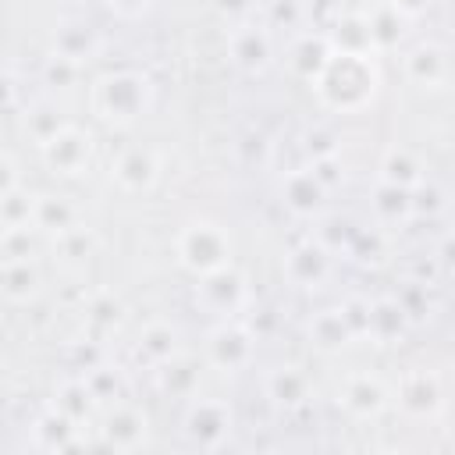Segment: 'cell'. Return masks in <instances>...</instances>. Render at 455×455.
Wrapping results in <instances>:
<instances>
[{
    "label": "cell",
    "instance_id": "1",
    "mask_svg": "<svg viewBox=\"0 0 455 455\" xmlns=\"http://www.w3.org/2000/svg\"><path fill=\"white\" fill-rule=\"evenodd\" d=\"M380 85V71L373 57H359V53H331V60L323 64V71L313 78V92L327 110L338 114H352L363 110Z\"/></svg>",
    "mask_w": 455,
    "mask_h": 455
},
{
    "label": "cell",
    "instance_id": "2",
    "mask_svg": "<svg viewBox=\"0 0 455 455\" xmlns=\"http://www.w3.org/2000/svg\"><path fill=\"white\" fill-rule=\"evenodd\" d=\"M92 114L107 124H132L153 107V85L139 71H110L92 85Z\"/></svg>",
    "mask_w": 455,
    "mask_h": 455
},
{
    "label": "cell",
    "instance_id": "3",
    "mask_svg": "<svg viewBox=\"0 0 455 455\" xmlns=\"http://www.w3.org/2000/svg\"><path fill=\"white\" fill-rule=\"evenodd\" d=\"M174 252H178V263H181L188 274L203 277V274H213V270H220V267L231 263L235 242H231V231H228L224 224L199 217V220H188V224L178 231Z\"/></svg>",
    "mask_w": 455,
    "mask_h": 455
},
{
    "label": "cell",
    "instance_id": "4",
    "mask_svg": "<svg viewBox=\"0 0 455 455\" xmlns=\"http://www.w3.org/2000/svg\"><path fill=\"white\" fill-rule=\"evenodd\" d=\"M252 355H256V331L238 316L217 320V327L206 334V363L213 370L238 373L252 363Z\"/></svg>",
    "mask_w": 455,
    "mask_h": 455
},
{
    "label": "cell",
    "instance_id": "5",
    "mask_svg": "<svg viewBox=\"0 0 455 455\" xmlns=\"http://www.w3.org/2000/svg\"><path fill=\"white\" fill-rule=\"evenodd\" d=\"M196 302H199L206 313H213L217 320H231V316H238V313L245 309V302H249V281H245V274H242L235 263H228V267H220V270L199 277V284H196Z\"/></svg>",
    "mask_w": 455,
    "mask_h": 455
},
{
    "label": "cell",
    "instance_id": "6",
    "mask_svg": "<svg viewBox=\"0 0 455 455\" xmlns=\"http://www.w3.org/2000/svg\"><path fill=\"white\" fill-rule=\"evenodd\" d=\"M231 427H235L231 405L220 402V398H196L185 412V437L196 448H206V451L220 448L231 437Z\"/></svg>",
    "mask_w": 455,
    "mask_h": 455
},
{
    "label": "cell",
    "instance_id": "7",
    "mask_svg": "<svg viewBox=\"0 0 455 455\" xmlns=\"http://www.w3.org/2000/svg\"><path fill=\"white\" fill-rule=\"evenodd\" d=\"M39 156H43V164H46L53 174L75 178V174H82V171L89 167L92 139H89V132H82V128L68 124V128H60L50 142H43V146H39Z\"/></svg>",
    "mask_w": 455,
    "mask_h": 455
},
{
    "label": "cell",
    "instance_id": "8",
    "mask_svg": "<svg viewBox=\"0 0 455 455\" xmlns=\"http://www.w3.org/2000/svg\"><path fill=\"white\" fill-rule=\"evenodd\" d=\"M110 178L121 192H149L160 178V156L153 146H128L110 164Z\"/></svg>",
    "mask_w": 455,
    "mask_h": 455
},
{
    "label": "cell",
    "instance_id": "9",
    "mask_svg": "<svg viewBox=\"0 0 455 455\" xmlns=\"http://www.w3.org/2000/svg\"><path fill=\"white\" fill-rule=\"evenodd\" d=\"M327 185L316 178L313 167H295L281 178V203L295 213V217H320L327 206Z\"/></svg>",
    "mask_w": 455,
    "mask_h": 455
},
{
    "label": "cell",
    "instance_id": "10",
    "mask_svg": "<svg viewBox=\"0 0 455 455\" xmlns=\"http://www.w3.org/2000/svg\"><path fill=\"white\" fill-rule=\"evenodd\" d=\"M281 270H284V281L295 284V288H320L327 281V274H331V249L320 245L316 238L299 242L284 256Z\"/></svg>",
    "mask_w": 455,
    "mask_h": 455
},
{
    "label": "cell",
    "instance_id": "11",
    "mask_svg": "<svg viewBox=\"0 0 455 455\" xmlns=\"http://www.w3.org/2000/svg\"><path fill=\"white\" fill-rule=\"evenodd\" d=\"M395 395H398V405H402L409 416H419V419L437 416V409H441V402H444V398H441V380H437V373H430V370H423V366L405 370V373L398 377Z\"/></svg>",
    "mask_w": 455,
    "mask_h": 455
},
{
    "label": "cell",
    "instance_id": "12",
    "mask_svg": "<svg viewBox=\"0 0 455 455\" xmlns=\"http://www.w3.org/2000/svg\"><path fill=\"white\" fill-rule=\"evenodd\" d=\"M338 405L352 419H373L387 409V387L373 373H352V377H345V384L338 391Z\"/></svg>",
    "mask_w": 455,
    "mask_h": 455
},
{
    "label": "cell",
    "instance_id": "13",
    "mask_svg": "<svg viewBox=\"0 0 455 455\" xmlns=\"http://www.w3.org/2000/svg\"><path fill=\"white\" fill-rule=\"evenodd\" d=\"M228 57L235 68L242 71H263L274 57V43H270V32L259 28V25H235L228 32Z\"/></svg>",
    "mask_w": 455,
    "mask_h": 455
},
{
    "label": "cell",
    "instance_id": "14",
    "mask_svg": "<svg viewBox=\"0 0 455 455\" xmlns=\"http://www.w3.org/2000/svg\"><path fill=\"white\" fill-rule=\"evenodd\" d=\"M146 412L128 405V402H114V409L103 419V444L114 451H135L146 444Z\"/></svg>",
    "mask_w": 455,
    "mask_h": 455
},
{
    "label": "cell",
    "instance_id": "15",
    "mask_svg": "<svg viewBox=\"0 0 455 455\" xmlns=\"http://www.w3.org/2000/svg\"><path fill=\"white\" fill-rule=\"evenodd\" d=\"M331 50L334 53H359V57H377L373 32H370V14L366 11H348L334 18V28H327Z\"/></svg>",
    "mask_w": 455,
    "mask_h": 455
},
{
    "label": "cell",
    "instance_id": "16",
    "mask_svg": "<svg viewBox=\"0 0 455 455\" xmlns=\"http://www.w3.org/2000/svg\"><path fill=\"white\" fill-rule=\"evenodd\" d=\"M402 64H405V78L419 89H437L448 78V53L437 43H416Z\"/></svg>",
    "mask_w": 455,
    "mask_h": 455
},
{
    "label": "cell",
    "instance_id": "17",
    "mask_svg": "<svg viewBox=\"0 0 455 455\" xmlns=\"http://www.w3.org/2000/svg\"><path fill=\"white\" fill-rule=\"evenodd\" d=\"M178 341H181V334H178L174 323H167V320H149V323L142 327V334H139L135 355L156 370V366H164L167 359H174V355L181 352Z\"/></svg>",
    "mask_w": 455,
    "mask_h": 455
},
{
    "label": "cell",
    "instance_id": "18",
    "mask_svg": "<svg viewBox=\"0 0 455 455\" xmlns=\"http://www.w3.org/2000/svg\"><path fill=\"white\" fill-rule=\"evenodd\" d=\"M75 224H78V210L68 196H57V192H39L36 196V210H32V228L36 231L57 238Z\"/></svg>",
    "mask_w": 455,
    "mask_h": 455
},
{
    "label": "cell",
    "instance_id": "19",
    "mask_svg": "<svg viewBox=\"0 0 455 455\" xmlns=\"http://www.w3.org/2000/svg\"><path fill=\"white\" fill-rule=\"evenodd\" d=\"M263 391H267V398L274 405L295 409V405H302L309 398V377L299 366H274L263 377Z\"/></svg>",
    "mask_w": 455,
    "mask_h": 455
},
{
    "label": "cell",
    "instance_id": "20",
    "mask_svg": "<svg viewBox=\"0 0 455 455\" xmlns=\"http://www.w3.org/2000/svg\"><path fill=\"white\" fill-rule=\"evenodd\" d=\"M96 50H100V39H96V32L89 25H82V21L57 25V32H53V57H64V60L82 68V64H89L96 57Z\"/></svg>",
    "mask_w": 455,
    "mask_h": 455
},
{
    "label": "cell",
    "instance_id": "21",
    "mask_svg": "<svg viewBox=\"0 0 455 455\" xmlns=\"http://www.w3.org/2000/svg\"><path fill=\"white\" fill-rule=\"evenodd\" d=\"M409 327V316L405 309L398 306L395 295H384V299H373L370 302V327H366V338L377 341V345H391L405 334Z\"/></svg>",
    "mask_w": 455,
    "mask_h": 455
},
{
    "label": "cell",
    "instance_id": "22",
    "mask_svg": "<svg viewBox=\"0 0 455 455\" xmlns=\"http://www.w3.org/2000/svg\"><path fill=\"white\" fill-rule=\"evenodd\" d=\"M32 441L36 448L43 451H68V448H78V423L68 419L64 412H57L50 405V412H43L36 423H32Z\"/></svg>",
    "mask_w": 455,
    "mask_h": 455
},
{
    "label": "cell",
    "instance_id": "23",
    "mask_svg": "<svg viewBox=\"0 0 455 455\" xmlns=\"http://www.w3.org/2000/svg\"><path fill=\"white\" fill-rule=\"evenodd\" d=\"M331 39H327V32L323 36H313V32H306V36H299L295 43H291V50H288V64H291V71L299 75V78H306V82H313L320 71H323V64L331 60Z\"/></svg>",
    "mask_w": 455,
    "mask_h": 455
},
{
    "label": "cell",
    "instance_id": "24",
    "mask_svg": "<svg viewBox=\"0 0 455 455\" xmlns=\"http://www.w3.org/2000/svg\"><path fill=\"white\" fill-rule=\"evenodd\" d=\"M370 206H373L377 224H405L412 217V188H402V185H391V181L377 178Z\"/></svg>",
    "mask_w": 455,
    "mask_h": 455
},
{
    "label": "cell",
    "instance_id": "25",
    "mask_svg": "<svg viewBox=\"0 0 455 455\" xmlns=\"http://www.w3.org/2000/svg\"><path fill=\"white\" fill-rule=\"evenodd\" d=\"M352 338H355V334H352V327H348L341 306L320 309V313L309 320V341H313L320 352H341Z\"/></svg>",
    "mask_w": 455,
    "mask_h": 455
},
{
    "label": "cell",
    "instance_id": "26",
    "mask_svg": "<svg viewBox=\"0 0 455 455\" xmlns=\"http://www.w3.org/2000/svg\"><path fill=\"white\" fill-rule=\"evenodd\" d=\"M0 291L7 302H28L39 291V270L32 259H0Z\"/></svg>",
    "mask_w": 455,
    "mask_h": 455
},
{
    "label": "cell",
    "instance_id": "27",
    "mask_svg": "<svg viewBox=\"0 0 455 455\" xmlns=\"http://www.w3.org/2000/svg\"><path fill=\"white\" fill-rule=\"evenodd\" d=\"M156 384L164 395L171 398H188L199 384V363L185 352H178L174 359H167L164 366H156Z\"/></svg>",
    "mask_w": 455,
    "mask_h": 455
},
{
    "label": "cell",
    "instance_id": "28",
    "mask_svg": "<svg viewBox=\"0 0 455 455\" xmlns=\"http://www.w3.org/2000/svg\"><path fill=\"white\" fill-rule=\"evenodd\" d=\"M380 181H391V185H402V188H416L423 181V164L412 149L405 146H391L380 160Z\"/></svg>",
    "mask_w": 455,
    "mask_h": 455
},
{
    "label": "cell",
    "instance_id": "29",
    "mask_svg": "<svg viewBox=\"0 0 455 455\" xmlns=\"http://www.w3.org/2000/svg\"><path fill=\"white\" fill-rule=\"evenodd\" d=\"M92 405H96V395L89 391L85 377H68V380H60V387L53 391V409L64 412V416L75 419V423L89 419Z\"/></svg>",
    "mask_w": 455,
    "mask_h": 455
},
{
    "label": "cell",
    "instance_id": "30",
    "mask_svg": "<svg viewBox=\"0 0 455 455\" xmlns=\"http://www.w3.org/2000/svg\"><path fill=\"white\" fill-rule=\"evenodd\" d=\"M21 124H25V135L36 142V146H43V142H50L60 128H68V121H64V114H60V107H53V103H28L25 107V117H21Z\"/></svg>",
    "mask_w": 455,
    "mask_h": 455
},
{
    "label": "cell",
    "instance_id": "31",
    "mask_svg": "<svg viewBox=\"0 0 455 455\" xmlns=\"http://www.w3.org/2000/svg\"><path fill=\"white\" fill-rule=\"evenodd\" d=\"M370 14V32H373V46H377V53L380 50H391V46H398V39H402V25L409 21L391 0L387 4H380V7H373V11H366Z\"/></svg>",
    "mask_w": 455,
    "mask_h": 455
},
{
    "label": "cell",
    "instance_id": "32",
    "mask_svg": "<svg viewBox=\"0 0 455 455\" xmlns=\"http://www.w3.org/2000/svg\"><path fill=\"white\" fill-rule=\"evenodd\" d=\"M92 252H96V235H92L85 224H75V228H68L64 235L53 238V256H57L60 263L78 267V263H85Z\"/></svg>",
    "mask_w": 455,
    "mask_h": 455
},
{
    "label": "cell",
    "instance_id": "33",
    "mask_svg": "<svg viewBox=\"0 0 455 455\" xmlns=\"http://www.w3.org/2000/svg\"><path fill=\"white\" fill-rule=\"evenodd\" d=\"M85 320H89L92 327H100V331H117L121 320H124V302H121L110 288H100V291H92L89 302H85Z\"/></svg>",
    "mask_w": 455,
    "mask_h": 455
},
{
    "label": "cell",
    "instance_id": "34",
    "mask_svg": "<svg viewBox=\"0 0 455 455\" xmlns=\"http://www.w3.org/2000/svg\"><path fill=\"white\" fill-rule=\"evenodd\" d=\"M32 210H36V196L25 185H18L11 192H0V231L28 228L32 224Z\"/></svg>",
    "mask_w": 455,
    "mask_h": 455
},
{
    "label": "cell",
    "instance_id": "35",
    "mask_svg": "<svg viewBox=\"0 0 455 455\" xmlns=\"http://www.w3.org/2000/svg\"><path fill=\"white\" fill-rule=\"evenodd\" d=\"M302 149L309 153V160H323V156H338L341 153V139L334 128L327 124H313L302 132Z\"/></svg>",
    "mask_w": 455,
    "mask_h": 455
},
{
    "label": "cell",
    "instance_id": "36",
    "mask_svg": "<svg viewBox=\"0 0 455 455\" xmlns=\"http://www.w3.org/2000/svg\"><path fill=\"white\" fill-rule=\"evenodd\" d=\"M398 306L405 309V316L409 320H419V316H427L430 313V295H427V281H419V277H409L402 288H398Z\"/></svg>",
    "mask_w": 455,
    "mask_h": 455
},
{
    "label": "cell",
    "instance_id": "37",
    "mask_svg": "<svg viewBox=\"0 0 455 455\" xmlns=\"http://www.w3.org/2000/svg\"><path fill=\"white\" fill-rule=\"evenodd\" d=\"M85 384H89V391L96 395V402H117V395H121V373L114 370V366H89L85 370Z\"/></svg>",
    "mask_w": 455,
    "mask_h": 455
},
{
    "label": "cell",
    "instance_id": "38",
    "mask_svg": "<svg viewBox=\"0 0 455 455\" xmlns=\"http://www.w3.org/2000/svg\"><path fill=\"white\" fill-rule=\"evenodd\" d=\"M341 313H345V320H348L352 334H355V338H366V327H370V299L352 295V299H345V302H341Z\"/></svg>",
    "mask_w": 455,
    "mask_h": 455
},
{
    "label": "cell",
    "instance_id": "39",
    "mask_svg": "<svg viewBox=\"0 0 455 455\" xmlns=\"http://www.w3.org/2000/svg\"><path fill=\"white\" fill-rule=\"evenodd\" d=\"M306 18V7L302 0H270V25H284V28H295L299 21Z\"/></svg>",
    "mask_w": 455,
    "mask_h": 455
},
{
    "label": "cell",
    "instance_id": "40",
    "mask_svg": "<svg viewBox=\"0 0 455 455\" xmlns=\"http://www.w3.org/2000/svg\"><path fill=\"white\" fill-rule=\"evenodd\" d=\"M380 249H384V242H380L377 231H359V228H355V235H352V242H348V252H352L355 259H377Z\"/></svg>",
    "mask_w": 455,
    "mask_h": 455
},
{
    "label": "cell",
    "instance_id": "41",
    "mask_svg": "<svg viewBox=\"0 0 455 455\" xmlns=\"http://www.w3.org/2000/svg\"><path fill=\"white\" fill-rule=\"evenodd\" d=\"M309 167L316 171V178L327 185V192L331 188H338L341 181H345V171H341V160L338 156H323V160H309Z\"/></svg>",
    "mask_w": 455,
    "mask_h": 455
},
{
    "label": "cell",
    "instance_id": "42",
    "mask_svg": "<svg viewBox=\"0 0 455 455\" xmlns=\"http://www.w3.org/2000/svg\"><path fill=\"white\" fill-rule=\"evenodd\" d=\"M441 210V192L427 181H419L412 188V213H437Z\"/></svg>",
    "mask_w": 455,
    "mask_h": 455
},
{
    "label": "cell",
    "instance_id": "43",
    "mask_svg": "<svg viewBox=\"0 0 455 455\" xmlns=\"http://www.w3.org/2000/svg\"><path fill=\"white\" fill-rule=\"evenodd\" d=\"M75 75H78V64H71L64 57H50V64H46V82L50 85H68Z\"/></svg>",
    "mask_w": 455,
    "mask_h": 455
},
{
    "label": "cell",
    "instance_id": "44",
    "mask_svg": "<svg viewBox=\"0 0 455 455\" xmlns=\"http://www.w3.org/2000/svg\"><path fill=\"white\" fill-rule=\"evenodd\" d=\"M0 174H4V178H0V192H11V188H18V185H25L21 174H18V160H14L11 153L0 156Z\"/></svg>",
    "mask_w": 455,
    "mask_h": 455
},
{
    "label": "cell",
    "instance_id": "45",
    "mask_svg": "<svg viewBox=\"0 0 455 455\" xmlns=\"http://www.w3.org/2000/svg\"><path fill=\"white\" fill-rule=\"evenodd\" d=\"M107 7L114 14H121V18H139L149 7V0H107Z\"/></svg>",
    "mask_w": 455,
    "mask_h": 455
},
{
    "label": "cell",
    "instance_id": "46",
    "mask_svg": "<svg viewBox=\"0 0 455 455\" xmlns=\"http://www.w3.org/2000/svg\"><path fill=\"white\" fill-rule=\"evenodd\" d=\"M213 7H217L220 14H228V18H242V14H249L252 0H213Z\"/></svg>",
    "mask_w": 455,
    "mask_h": 455
},
{
    "label": "cell",
    "instance_id": "47",
    "mask_svg": "<svg viewBox=\"0 0 455 455\" xmlns=\"http://www.w3.org/2000/svg\"><path fill=\"white\" fill-rule=\"evenodd\" d=\"M437 259H441V267L455 270V231L441 238V245H437Z\"/></svg>",
    "mask_w": 455,
    "mask_h": 455
},
{
    "label": "cell",
    "instance_id": "48",
    "mask_svg": "<svg viewBox=\"0 0 455 455\" xmlns=\"http://www.w3.org/2000/svg\"><path fill=\"white\" fill-rule=\"evenodd\" d=\"M391 4H395V7H398L405 18H419V14H423V11H427L434 0H391Z\"/></svg>",
    "mask_w": 455,
    "mask_h": 455
},
{
    "label": "cell",
    "instance_id": "49",
    "mask_svg": "<svg viewBox=\"0 0 455 455\" xmlns=\"http://www.w3.org/2000/svg\"><path fill=\"white\" fill-rule=\"evenodd\" d=\"M338 4L341 0H302L306 14H331V11H338Z\"/></svg>",
    "mask_w": 455,
    "mask_h": 455
},
{
    "label": "cell",
    "instance_id": "50",
    "mask_svg": "<svg viewBox=\"0 0 455 455\" xmlns=\"http://www.w3.org/2000/svg\"><path fill=\"white\" fill-rule=\"evenodd\" d=\"M451 380H455V373H451Z\"/></svg>",
    "mask_w": 455,
    "mask_h": 455
}]
</instances>
